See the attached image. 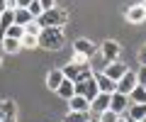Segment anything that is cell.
I'll return each instance as SVG.
<instances>
[{
    "label": "cell",
    "mask_w": 146,
    "mask_h": 122,
    "mask_svg": "<svg viewBox=\"0 0 146 122\" xmlns=\"http://www.w3.org/2000/svg\"><path fill=\"white\" fill-rule=\"evenodd\" d=\"M63 44H66L63 29H56V27H44L42 32H39V49H44V51H58Z\"/></svg>",
    "instance_id": "cell-1"
},
{
    "label": "cell",
    "mask_w": 146,
    "mask_h": 122,
    "mask_svg": "<svg viewBox=\"0 0 146 122\" xmlns=\"http://www.w3.org/2000/svg\"><path fill=\"white\" fill-rule=\"evenodd\" d=\"M36 22L42 25V29H44V27H56V29H63V27L68 25V12L63 10V7H51V10L42 12V17H39Z\"/></svg>",
    "instance_id": "cell-2"
},
{
    "label": "cell",
    "mask_w": 146,
    "mask_h": 122,
    "mask_svg": "<svg viewBox=\"0 0 146 122\" xmlns=\"http://www.w3.org/2000/svg\"><path fill=\"white\" fill-rule=\"evenodd\" d=\"M76 95H83L85 100H93V98L100 95V90H98V83H95V76L93 71H88V73H83L78 81H76Z\"/></svg>",
    "instance_id": "cell-3"
},
{
    "label": "cell",
    "mask_w": 146,
    "mask_h": 122,
    "mask_svg": "<svg viewBox=\"0 0 146 122\" xmlns=\"http://www.w3.org/2000/svg\"><path fill=\"white\" fill-rule=\"evenodd\" d=\"M98 51H100V56L105 59V64H112V61H119L122 47H119V42H115V39H107V42L100 44Z\"/></svg>",
    "instance_id": "cell-4"
},
{
    "label": "cell",
    "mask_w": 146,
    "mask_h": 122,
    "mask_svg": "<svg viewBox=\"0 0 146 122\" xmlns=\"http://www.w3.org/2000/svg\"><path fill=\"white\" fill-rule=\"evenodd\" d=\"M136 85H139V81H136V71H127V73L122 76L119 81H117V93H122V95H129Z\"/></svg>",
    "instance_id": "cell-5"
},
{
    "label": "cell",
    "mask_w": 146,
    "mask_h": 122,
    "mask_svg": "<svg viewBox=\"0 0 146 122\" xmlns=\"http://www.w3.org/2000/svg\"><path fill=\"white\" fill-rule=\"evenodd\" d=\"M127 71H129V66H127L124 61H112V64H105V69H102V73L107 76L110 81H115V83H117V81H119L122 76L127 73Z\"/></svg>",
    "instance_id": "cell-6"
},
{
    "label": "cell",
    "mask_w": 146,
    "mask_h": 122,
    "mask_svg": "<svg viewBox=\"0 0 146 122\" xmlns=\"http://www.w3.org/2000/svg\"><path fill=\"white\" fill-rule=\"evenodd\" d=\"M129 95H122V93H112L110 95V110L117 112V115H127V110H129Z\"/></svg>",
    "instance_id": "cell-7"
},
{
    "label": "cell",
    "mask_w": 146,
    "mask_h": 122,
    "mask_svg": "<svg viewBox=\"0 0 146 122\" xmlns=\"http://www.w3.org/2000/svg\"><path fill=\"white\" fill-rule=\"evenodd\" d=\"M127 22H131V25H141V22H146V10L141 7V3H136V5H129L124 12Z\"/></svg>",
    "instance_id": "cell-8"
},
{
    "label": "cell",
    "mask_w": 146,
    "mask_h": 122,
    "mask_svg": "<svg viewBox=\"0 0 146 122\" xmlns=\"http://www.w3.org/2000/svg\"><path fill=\"white\" fill-rule=\"evenodd\" d=\"M93 76H95V83H98V90H100V93H107V95L117 93V83H115V81H110L102 71H98V73H93Z\"/></svg>",
    "instance_id": "cell-9"
},
{
    "label": "cell",
    "mask_w": 146,
    "mask_h": 122,
    "mask_svg": "<svg viewBox=\"0 0 146 122\" xmlns=\"http://www.w3.org/2000/svg\"><path fill=\"white\" fill-rule=\"evenodd\" d=\"M73 51H78V54H83V56L93 59L95 54H98V47H95V44L90 42V39L80 37V39H76V44H73Z\"/></svg>",
    "instance_id": "cell-10"
},
{
    "label": "cell",
    "mask_w": 146,
    "mask_h": 122,
    "mask_svg": "<svg viewBox=\"0 0 146 122\" xmlns=\"http://www.w3.org/2000/svg\"><path fill=\"white\" fill-rule=\"evenodd\" d=\"M105 110H110V95H107V93H100L98 98L90 100V112L100 115V112H105Z\"/></svg>",
    "instance_id": "cell-11"
},
{
    "label": "cell",
    "mask_w": 146,
    "mask_h": 122,
    "mask_svg": "<svg viewBox=\"0 0 146 122\" xmlns=\"http://www.w3.org/2000/svg\"><path fill=\"white\" fill-rule=\"evenodd\" d=\"M68 110L73 112H90V100H85L83 95H73L68 100Z\"/></svg>",
    "instance_id": "cell-12"
},
{
    "label": "cell",
    "mask_w": 146,
    "mask_h": 122,
    "mask_svg": "<svg viewBox=\"0 0 146 122\" xmlns=\"http://www.w3.org/2000/svg\"><path fill=\"white\" fill-rule=\"evenodd\" d=\"M61 71H63V78L66 81H73V83H76V81H78L83 73H88L90 69H78V66H73V64H66Z\"/></svg>",
    "instance_id": "cell-13"
},
{
    "label": "cell",
    "mask_w": 146,
    "mask_h": 122,
    "mask_svg": "<svg viewBox=\"0 0 146 122\" xmlns=\"http://www.w3.org/2000/svg\"><path fill=\"white\" fill-rule=\"evenodd\" d=\"M61 83H63V71L61 69H51L46 73V88L49 90H56Z\"/></svg>",
    "instance_id": "cell-14"
},
{
    "label": "cell",
    "mask_w": 146,
    "mask_h": 122,
    "mask_svg": "<svg viewBox=\"0 0 146 122\" xmlns=\"http://www.w3.org/2000/svg\"><path fill=\"white\" fill-rule=\"evenodd\" d=\"M3 122H17V105L12 100H3Z\"/></svg>",
    "instance_id": "cell-15"
},
{
    "label": "cell",
    "mask_w": 146,
    "mask_h": 122,
    "mask_svg": "<svg viewBox=\"0 0 146 122\" xmlns=\"http://www.w3.org/2000/svg\"><path fill=\"white\" fill-rule=\"evenodd\" d=\"M56 95L63 98V100H71V98L76 95V85H73V81H66V78H63V83L56 88Z\"/></svg>",
    "instance_id": "cell-16"
},
{
    "label": "cell",
    "mask_w": 146,
    "mask_h": 122,
    "mask_svg": "<svg viewBox=\"0 0 146 122\" xmlns=\"http://www.w3.org/2000/svg\"><path fill=\"white\" fill-rule=\"evenodd\" d=\"M124 117H127V120H136V122H141V120L146 117V105H134V103H131Z\"/></svg>",
    "instance_id": "cell-17"
},
{
    "label": "cell",
    "mask_w": 146,
    "mask_h": 122,
    "mask_svg": "<svg viewBox=\"0 0 146 122\" xmlns=\"http://www.w3.org/2000/svg\"><path fill=\"white\" fill-rule=\"evenodd\" d=\"M0 47H3V51H5V54L22 51V44L17 42V39H10V37H3V39H0Z\"/></svg>",
    "instance_id": "cell-18"
},
{
    "label": "cell",
    "mask_w": 146,
    "mask_h": 122,
    "mask_svg": "<svg viewBox=\"0 0 146 122\" xmlns=\"http://www.w3.org/2000/svg\"><path fill=\"white\" fill-rule=\"evenodd\" d=\"M12 20H15V25H20V27H27L32 20H34V17H32L27 10H20V7H15V10H12Z\"/></svg>",
    "instance_id": "cell-19"
},
{
    "label": "cell",
    "mask_w": 146,
    "mask_h": 122,
    "mask_svg": "<svg viewBox=\"0 0 146 122\" xmlns=\"http://www.w3.org/2000/svg\"><path fill=\"white\" fill-rule=\"evenodd\" d=\"M12 25H15V20H12V10H5L3 15H0V39L5 37V32L10 29Z\"/></svg>",
    "instance_id": "cell-20"
},
{
    "label": "cell",
    "mask_w": 146,
    "mask_h": 122,
    "mask_svg": "<svg viewBox=\"0 0 146 122\" xmlns=\"http://www.w3.org/2000/svg\"><path fill=\"white\" fill-rule=\"evenodd\" d=\"M129 103H134V105H146V90L141 88V85H136L129 93Z\"/></svg>",
    "instance_id": "cell-21"
},
{
    "label": "cell",
    "mask_w": 146,
    "mask_h": 122,
    "mask_svg": "<svg viewBox=\"0 0 146 122\" xmlns=\"http://www.w3.org/2000/svg\"><path fill=\"white\" fill-rule=\"evenodd\" d=\"M22 44V51H32V49H39V37H32V34H25L20 39Z\"/></svg>",
    "instance_id": "cell-22"
},
{
    "label": "cell",
    "mask_w": 146,
    "mask_h": 122,
    "mask_svg": "<svg viewBox=\"0 0 146 122\" xmlns=\"http://www.w3.org/2000/svg\"><path fill=\"white\" fill-rule=\"evenodd\" d=\"M68 64L78 66V69H90V59H88V56H83V54H78V51H73V54H71V61H68Z\"/></svg>",
    "instance_id": "cell-23"
},
{
    "label": "cell",
    "mask_w": 146,
    "mask_h": 122,
    "mask_svg": "<svg viewBox=\"0 0 146 122\" xmlns=\"http://www.w3.org/2000/svg\"><path fill=\"white\" fill-rule=\"evenodd\" d=\"M93 117H90V112H73V110H68V115H66V122H90Z\"/></svg>",
    "instance_id": "cell-24"
},
{
    "label": "cell",
    "mask_w": 146,
    "mask_h": 122,
    "mask_svg": "<svg viewBox=\"0 0 146 122\" xmlns=\"http://www.w3.org/2000/svg\"><path fill=\"white\" fill-rule=\"evenodd\" d=\"M5 37H10V39H17V42H20V39L25 37V27H20V25H12L10 29L5 32Z\"/></svg>",
    "instance_id": "cell-25"
},
{
    "label": "cell",
    "mask_w": 146,
    "mask_h": 122,
    "mask_svg": "<svg viewBox=\"0 0 146 122\" xmlns=\"http://www.w3.org/2000/svg\"><path fill=\"white\" fill-rule=\"evenodd\" d=\"M122 115H117V112H112V110H105V112H100L98 115V122H117Z\"/></svg>",
    "instance_id": "cell-26"
},
{
    "label": "cell",
    "mask_w": 146,
    "mask_h": 122,
    "mask_svg": "<svg viewBox=\"0 0 146 122\" xmlns=\"http://www.w3.org/2000/svg\"><path fill=\"white\" fill-rule=\"evenodd\" d=\"M27 12H29L34 20H39V17H42V12H44V10H42V5H39V0H32L29 7H27Z\"/></svg>",
    "instance_id": "cell-27"
},
{
    "label": "cell",
    "mask_w": 146,
    "mask_h": 122,
    "mask_svg": "<svg viewBox=\"0 0 146 122\" xmlns=\"http://www.w3.org/2000/svg\"><path fill=\"white\" fill-rule=\"evenodd\" d=\"M39 32H42V25H39L36 20H32L29 25L25 27V34H32V37H39Z\"/></svg>",
    "instance_id": "cell-28"
},
{
    "label": "cell",
    "mask_w": 146,
    "mask_h": 122,
    "mask_svg": "<svg viewBox=\"0 0 146 122\" xmlns=\"http://www.w3.org/2000/svg\"><path fill=\"white\" fill-rule=\"evenodd\" d=\"M136 81H139V85L146 90V69H144V66H141V69L136 71Z\"/></svg>",
    "instance_id": "cell-29"
},
{
    "label": "cell",
    "mask_w": 146,
    "mask_h": 122,
    "mask_svg": "<svg viewBox=\"0 0 146 122\" xmlns=\"http://www.w3.org/2000/svg\"><path fill=\"white\" fill-rule=\"evenodd\" d=\"M39 5H42V10H51V7H56V0H39Z\"/></svg>",
    "instance_id": "cell-30"
},
{
    "label": "cell",
    "mask_w": 146,
    "mask_h": 122,
    "mask_svg": "<svg viewBox=\"0 0 146 122\" xmlns=\"http://www.w3.org/2000/svg\"><path fill=\"white\" fill-rule=\"evenodd\" d=\"M139 64H141V66L146 69V44H144V47L139 49Z\"/></svg>",
    "instance_id": "cell-31"
},
{
    "label": "cell",
    "mask_w": 146,
    "mask_h": 122,
    "mask_svg": "<svg viewBox=\"0 0 146 122\" xmlns=\"http://www.w3.org/2000/svg\"><path fill=\"white\" fill-rule=\"evenodd\" d=\"M29 3H32V0H15V7H20V10H27V7H29Z\"/></svg>",
    "instance_id": "cell-32"
},
{
    "label": "cell",
    "mask_w": 146,
    "mask_h": 122,
    "mask_svg": "<svg viewBox=\"0 0 146 122\" xmlns=\"http://www.w3.org/2000/svg\"><path fill=\"white\" fill-rule=\"evenodd\" d=\"M5 10H7V0H0V15H3Z\"/></svg>",
    "instance_id": "cell-33"
},
{
    "label": "cell",
    "mask_w": 146,
    "mask_h": 122,
    "mask_svg": "<svg viewBox=\"0 0 146 122\" xmlns=\"http://www.w3.org/2000/svg\"><path fill=\"white\" fill-rule=\"evenodd\" d=\"M117 122H127V117H124V115H122V117H119V120H117Z\"/></svg>",
    "instance_id": "cell-34"
},
{
    "label": "cell",
    "mask_w": 146,
    "mask_h": 122,
    "mask_svg": "<svg viewBox=\"0 0 146 122\" xmlns=\"http://www.w3.org/2000/svg\"><path fill=\"white\" fill-rule=\"evenodd\" d=\"M141 7H144V10H146V0H141Z\"/></svg>",
    "instance_id": "cell-35"
},
{
    "label": "cell",
    "mask_w": 146,
    "mask_h": 122,
    "mask_svg": "<svg viewBox=\"0 0 146 122\" xmlns=\"http://www.w3.org/2000/svg\"><path fill=\"white\" fill-rule=\"evenodd\" d=\"M0 66H3V54H0Z\"/></svg>",
    "instance_id": "cell-36"
},
{
    "label": "cell",
    "mask_w": 146,
    "mask_h": 122,
    "mask_svg": "<svg viewBox=\"0 0 146 122\" xmlns=\"http://www.w3.org/2000/svg\"><path fill=\"white\" fill-rule=\"evenodd\" d=\"M127 122H136V120H127Z\"/></svg>",
    "instance_id": "cell-37"
},
{
    "label": "cell",
    "mask_w": 146,
    "mask_h": 122,
    "mask_svg": "<svg viewBox=\"0 0 146 122\" xmlns=\"http://www.w3.org/2000/svg\"><path fill=\"white\" fill-rule=\"evenodd\" d=\"M141 122H146V117H144V120H141Z\"/></svg>",
    "instance_id": "cell-38"
},
{
    "label": "cell",
    "mask_w": 146,
    "mask_h": 122,
    "mask_svg": "<svg viewBox=\"0 0 146 122\" xmlns=\"http://www.w3.org/2000/svg\"><path fill=\"white\" fill-rule=\"evenodd\" d=\"M90 122H98V120H90Z\"/></svg>",
    "instance_id": "cell-39"
}]
</instances>
